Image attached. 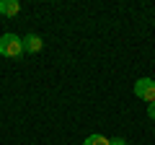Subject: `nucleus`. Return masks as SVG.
Listing matches in <instances>:
<instances>
[{"mask_svg":"<svg viewBox=\"0 0 155 145\" xmlns=\"http://www.w3.org/2000/svg\"><path fill=\"white\" fill-rule=\"evenodd\" d=\"M0 55L3 57H21L23 55V39L16 34H3L0 36Z\"/></svg>","mask_w":155,"mask_h":145,"instance_id":"obj_1","label":"nucleus"},{"mask_svg":"<svg viewBox=\"0 0 155 145\" xmlns=\"http://www.w3.org/2000/svg\"><path fill=\"white\" fill-rule=\"evenodd\" d=\"M134 96L147 104H155V80L153 78H140L134 83Z\"/></svg>","mask_w":155,"mask_h":145,"instance_id":"obj_2","label":"nucleus"},{"mask_svg":"<svg viewBox=\"0 0 155 145\" xmlns=\"http://www.w3.org/2000/svg\"><path fill=\"white\" fill-rule=\"evenodd\" d=\"M41 47H44V39H41L39 34H26V36H23V52L36 55V52H41Z\"/></svg>","mask_w":155,"mask_h":145,"instance_id":"obj_3","label":"nucleus"},{"mask_svg":"<svg viewBox=\"0 0 155 145\" xmlns=\"http://www.w3.org/2000/svg\"><path fill=\"white\" fill-rule=\"evenodd\" d=\"M18 11H21L18 0H0V13L3 16H18Z\"/></svg>","mask_w":155,"mask_h":145,"instance_id":"obj_4","label":"nucleus"},{"mask_svg":"<svg viewBox=\"0 0 155 145\" xmlns=\"http://www.w3.org/2000/svg\"><path fill=\"white\" fill-rule=\"evenodd\" d=\"M83 145H111V140L104 137V135H88Z\"/></svg>","mask_w":155,"mask_h":145,"instance_id":"obj_5","label":"nucleus"},{"mask_svg":"<svg viewBox=\"0 0 155 145\" xmlns=\"http://www.w3.org/2000/svg\"><path fill=\"white\" fill-rule=\"evenodd\" d=\"M147 117L155 119V104H147Z\"/></svg>","mask_w":155,"mask_h":145,"instance_id":"obj_6","label":"nucleus"},{"mask_svg":"<svg viewBox=\"0 0 155 145\" xmlns=\"http://www.w3.org/2000/svg\"><path fill=\"white\" fill-rule=\"evenodd\" d=\"M111 145H127V140H124V137H114V140H111Z\"/></svg>","mask_w":155,"mask_h":145,"instance_id":"obj_7","label":"nucleus"}]
</instances>
